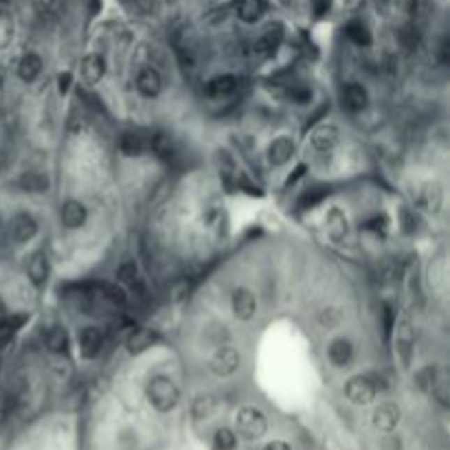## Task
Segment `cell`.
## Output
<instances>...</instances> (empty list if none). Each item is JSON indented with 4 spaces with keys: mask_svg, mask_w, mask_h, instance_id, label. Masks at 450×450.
Listing matches in <instances>:
<instances>
[{
    "mask_svg": "<svg viewBox=\"0 0 450 450\" xmlns=\"http://www.w3.org/2000/svg\"><path fill=\"white\" fill-rule=\"evenodd\" d=\"M145 396L158 413H170L180 402V389L170 376H152L145 384Z\"/></svg>",
    "mask_w": 450,
    "mask_h": 450,
    "instance_id": "obj_1",
    "label": "cell"
},
{
    "mask_svg": "<svg viewBox=\"0 0 450 450\" xmlns=\"http://www.w3.org/2000/svg\"><path fill=\"white\" fill-rule=\"evenodd\" d=\"M391 332H393L396 354L400 358V363H402V367H409L411 358H413V345H415V329H413V321L409 317V312L400 314V319L396 317Z\"/></svg>",
    "mask_w": 450,
    "mask_h": 450,
    "instance_id": "obj_2",
    "label": "cell"
},
{
    "mask_svg": "<svg viewBox=\"0 0 450 450\" xmlns=\"http://www.w3.org/2000/svg\"><path fill=\"white\" fill-rule=\"evenodd\" d=\"M268 428L266 415L255 409V407H244L239 409L235 415V433L244 440H260Z\"/></svg>",
    "mask_w": 450,
    "mask_h": 450,
    "instance_id": "obj_3",
    "label": "cell"
},
{
    "mask_svg": "<svg viewBox=\"0 0 450 450\" xmlns=\"http://www.w3.org/2000/svg\"><path fill=\"white\" fill-rule=\"evenodd\" d=\"M239 367V354L235 347H229V345H220V347L213 352L211 360H209V369H211L216 376H231Z\"/></svg>",
    "mask_w": 450,
    "mask_h": 450,
    "instance_id": "obj_4",
    "label": "cell"
},
{
    "mask_svg": "<svg viewBox=\"0 0 450 450\" xmlns=\"http://www.w3.org/2000/svg\"><path fill=\"white\" fill-rule=\"evenodd\" d=\"M378 393V387L367 376H354L345 384V396L352 404H369Z\"/></svg>",
    "mask_w": 450,
    "mask_h": 450,
    "instance_id": "obj_5",
    "label": "cell"
},
{
    "mask_svg": "<svg viewBox=\"0 0 450 450\" xmlns=\"http://www.w3.org/2000/svg\"><path fill=\"white\" fill-rule=\"evenodd\" d=\"M103 343H106V338H103V332L99 327L95 325H88L84 327L80 336H77V350H80V356L86 358V360H93L101 354L103 350Z\"/></svg>",
    "mask_w": 450,
    "mask_h": 450,
    "instance_id": "obj_6",
    "label": "cell"
},
{
    "mask_svg": "<svg viewBox=\"0 0 450 450\" xmlns=\"http://www.w3.org/2000/svg\"><path fill=\"white\" fill-rule=\"evenodd\" d=\"M281 42H283V27L279 22L270 24V27H266V31L255 40L253 51L257 57H270L281 47Z\"/></svg>",
    "mask_w": 450,
    "mask_h": 450,
    "instance_id": "obj_7",
    "label": "cell"
},
{
    "mask_svg": "<svg viewBox=\"0 0 450 450\" xmlns=\"http://www.w3.org/2000/svg\"><path fill=\"white\" fill-rule=\"evenodd\" d=\"M59 220H62V224L70 231L82 229L88 220V209L80 200H66V202H62V209H59Z\"/></svg>",
    "mask_w": 450,
    "mask_h": 450,
    "instance_id": "obj_8",
    "label": "cell"
},
{
    "mask_svg": "<svg viewBox=\"0 0 450 450\" xmlns=\"http://www.w3.org/2000/svg\"><path fill=\"white\" fill-rule=\"evenodd\" d=\"M106 75V59L97 53L86 55L80 62V77L86 86H95Z\"/></svg>",
    "mask_w": 450,
    "mask_h": 450,
    "instance_id": "obj_9",
    "label": "cell"
},
{
    "mask_svg": "<svg viewBox=\"0 0 450 450\" xmlns=\"http://www.w3.org/2000/svg\"><path fill=\"white\" fill-rule=\"evenodd\" d=\"M231 308L239 321H250L257 310V299L248 288H237L231 297Z\"/></svg>",
    "mask_w": 450,
    "mask_h": 450,
    "instance_id": "obj_10",
    "label": "cell"
},
{
    "mask_svg": "<svg viewBox=\"0 0 450 450\" xmlns=\"http://www.w3.org/2000/svg\"><path fill=\"white\" fill-rule=\"evenodd\" d=\"M340 99H343V108L350 110V112H363L369 103L367 88L363 84H356V82H352L343 88Z\"/></svg>",
    "mask_w": 450,
    "mask_h": 450,
    "instance_id": "obj_11",
    "label": "cell"
},
{
    "mask_svg": "<svg viewBox=\"0 0 450 450\" xmlns=\"http://www.w3.org/2000/svg\"><path fill=\"white\" fill-rule=\"evenodd\" d=\"M371 422H373V426H376L378 430L391 433V430L398 426V422H400V409H398V404H393V402H382L380 407L373 409Z\"/></svg>",
    "mask_w": 450,
    "mask_h": 450,
    "instance_id": "obj_12",
    "label": "cell"
},
{
    "mask_svg": "<svg viewBox=\"0 0 450 450\" xmlns=\"http://www.w3.org/2000/svg\"><path fill=\"white\" fill-rule=\"evenodd\" d=\"M137 90L143 97H158L163 90V77L154 66H145L137 75Z\"/></svg>",
    "mask_w": 450,
    "mask_h": 450,
    "instance_id": "obj_13",
    "label": "cell"
},
{
    "mask_svg": "<svg viewBox=\"0 0 450 450\" xmlns=\"http://www.w3.org/2000/svg\"><path fill=\"white\" fill-rule=\"evenodd\" d=\"M239 86V80L235 75H218V77L209 80L204 86V95L211 99H227L231 97Z\"/></svg>",
    "mask_w": 450,
    "mask_h": 450,
    "instance_id": "obj_14",
    "label": "cell"
},
{
    "mask_svg": "<svg viewBox=\"0 0 450 450\" xmlns=\"http://www.w3.org/2000/svg\"><path fill=\"white\" fill-rule=\"evenodd\" d=\"M27 277L31 279L33 286L42 288L44 283H47L49 279V257H47V253H33L31 257L27 260Z\"/></svg>",
    "mask_w": 450,
    "mask_h": 450,
    "instance_id": "obj_15",
    "label": "cell"
},
{
    "mask_svg": "<svg viewBox=\"0 0 450 450\" xmlns=\"http://www.w3.org/2000/svg\"><path fill=\"white\" fill-rule=\"evenodd\" d=\"M156 343H158L156 329L139 327V329H134V332L128 336L126 347H128V352H130V354H143V352H147L149 347H154Z\"/></svg>",
    "mask_w": 450,
    "mask_h": 450,
    "instance_id": "obj_16",
    "label": "cell"
},
{
    "mask_svg": "<svg viewBox=\"0 0 450 450\" xmlns=\"http://www.w3.org/2000/svg\"><path fill=\"white\" fill-rule=\"evenodd\" d=\"M325 231L327 235L334 239V242H343L350 233V224H347V216H345L338 207H332L325 216Z\"/></svg>",
    "mask_w": 450,
    "mask_h": 450,
    "instance_id": "obj_17",
    "label": "cell"
},
{
    "mask_svg": "<svg viewBox=\"0 0 450 450\" xmlns=\"http://www.w3.org/2000/svg\"><path fill=\"white\" fill-rule=\"evenodd\" d=\"M38 233V220L29 213H18L11 220V235L18 244H24L29 239H33Z\"/></svg>",
    "mask_w": 450,
    "mask_h": 450,
    "instance_id": "obj_18",
    "label": "cell"
},
{
    "mask_svg": "<svg viewBox=\"0 0 450 450\" xmlns=\"http://www.w3.org/2000/svg\"><path fill=\"white\" fill-rule=\"evenodd\" d=\"M292 156H294V141L290 137H277L268 145V160L273 163L275 167L286 165Z\"/></svg>",
    "mask_w": 450,
    "mask_h": 450,
    "instance_id": "obj_19",
    "label": "cell"
},
{
    "mask_svg": "<svg viewBox=\"0 0 450 450\" xmlns=\"http://www.w3.org/2000/svg\"><path fill=\"white\" fill-rule=\"evenodd\" d=\"M310 141H312V147L317 149V152H332L338 143V130L334 126L323 123L319 128H314Z\"/></svg>",
    "mask_w": 450,
    "mask_h": 450,
    "instance_id": "obj_20",
    "label": "cell"
},
{
    "mask_svg": "<svg viewBox=\"0 0 450 450\" xmlns=\"http://www.w3.org/2000/svg\"><path fill=\"white\" fill-rule=\"evenodd\" d=\"M327 358L332 360V365L336 367H345L352 363L354 358V345L347 338H334L332 343L327 345Z\"/></svg>",
    "mask_w": 450,
    "mask_h": 450,
    "instance_id": "obj_21",
    "label": "cell"
},
{
    "mask_svg": "<svg viewBox=\"0 0 450 450\" xmlns=\"http://www.w3.org/2000/svg\"><path fill=\"white\" fill-rule=\"evenodd\" d=\"M442 200H444L442 187L435 185V183H426L417 193V204L428 213H437L442 209Z\"/></svg>",
    "mask_w": 450,
    "mask_h": 450,
    "instance_id": "obj_22",
    "label": "cell"
},
{
    "mask_svg": "<svg viewBox=\"0 0 450 450\" xmlns=\"http://www.w3.org/2000/svg\"><path fill=\"white\" fill-rule=\"evenodd\" d=\"M237 18L246 22V24H253L262 20V16L266 13V0H237Z\"/></svg>",
    "mask_w": 450,
    "mask_h": 450,
    "instance_id": "obj_23",
    "label": "cell"
},
{
    "mask_svg": "<svg viewBox=\"0 0 450 450\" xmlns=\"http://www.w3.org/2000/svg\"><path fill=\"white\" fill-rule=\"evenodd\" d=\"M119 145V152L128 158H134V156H141L145 152V141L139 132H121V137L117 141Z\"/></svg>",
    "mask_w": 450,
    "mask_h": 450,
    "instance_id": "obj_24",
    "label": "cell"
},
{
    "mask_svg": "<svg viewBox=\"0 0 450 450\" xmlns=\"http://www.w3.org/2000/svg\"><path fill=\"white\" fill-rule=\"evenodd\" d=\"M42 57L38 53H24L22 59L18 62V77L27 84H31L38 80V75L42 73Z\"/></svg>",
    "mask_w": 450,
    "mask_h": 450,
    "instance_id": "obj_25",
    "label": "cell"
},
{
    "mask_svg": "<svg viewBox=\"0 0 450 450\" xmlns=\"http://www.w3.org/2000/svg\"><path fill=\"white\" fill-rule=\"evenodd\" d=\"M44 347L53 354H64L68 350V334L64 327L53 325L44 332Z\"/></svg>",
    "mask_w": 450,
    "mask_h": 450,
    "instance_id": "obj_26",
    "label": "cell"
},
{
    "mask_svg": "<svg viewBox=\"0 0 450 450\" xmlns=\"http://www.w3.org/2000/svg\"><path fill=\"white\" fill-rule=\"evenodd\" d=\"M152 149L160 160H167V163L178 156V145H176L174 137L172 134H165V132L156 134V137L152 139Z\"/></svg>",
    "mask_w": 450,
    "mask_h": 450,
    "instance_id": "obj_27",
    "label": "cell"
},
{
    "mask_svg": "<svg viewBox=\"0 0 450 450\" xmlns=\"http://www.w3.org/2000/svg\"><path fill=\"white\" fill-rule=\"evenodd\" d=\"M29 321L27 314H11V317H0V345H7L18 329Z\"/></svg>",
    "mask_w": 450,
    "mask_h": 450,
    "instance_id": "obj_28",
    "label": "cell"
},
{
    "mask_svg": "<svg viewBox=\"0 0 450 450\" xmlns=\"http://www.w3.org/2000/svg\"><path fill=\"white\" fill-rule=\"evenodd\" d=\"M327 196H329L327 185H312L301 193V196H299L297 204H299V209H314L317 204H321Z\"/></svg>",
    "mask_w": 450,
    "mask_h": 450,
    "instance_id": "obj_29",
    "label": "cell"
},
{
    "mask_svg": "<svg viewBox=\"0 0 450 450\" xmlns=\"http://www.w3.org/2000/svg\"><path fill=\"white\" fill-rule=\"evenodd\" d=\"M345 36H347L356 47H369L371 44V31L363 20H352L345 24Z\"/></svg>",
    "mask_w": 450,
    "mask_h": 450,
    "instance_id": "obj_30",
    "label": "cell"
},
{
    "mask_svg": "<svg viewBox=\"0 0 450 450\" xmlns=\"http://www.w3.org/2000/svg\"><path fill=\"white\" fill-rule=\"evenodd\" d=\"M16 36V24H13V16L9 11L0 9V49H7Z\"/></svg>",
    "mask_w": 450,
    "mask_h": 450,
    "instance_id": "obj_31",
    "label": "cell"
},
{
    "mask_svg": "<svg viewBox=\"0 0 450 450\" xmlns=\"http://www.w3.org/2000/svg\"><path fill=\"white\" fill-rule=\"evenodd\" d=\"M286 97H288L292 103H299V106H303V103H310V101H312V88H310L308 84H303V82L288 84Z\"/></svg>",
    "mask_w": 450,
    "mask_h": 450,
    "instance_id": "obj_32",
    "label": "cell"
},
{
    "mask_svg": "<svg viewBox=\"0 0 450 450\" xmlns=\"http://www.w3.org/2000/svg\"><path fill=\"white\" fill-rule=\"evenodd\" d=\"M235 444H237L235 430L222 426V428H218V430L213 433V448H216V450H233Z\"/></svg>",
    "mask_w": 450,
    "mask_h": 450,
    "instance_id": "obj_33",
    "label": "cell"
},
{
    "mask_svg": "<svg viewBox=\"0 0 450 450\" xmlns=\"http://www.w3.org/2000/svg\"><path fill=\"white\" fill-rule=\"evenodd\" d=\"M22 187L27 191H44L49 187V180L44 178L42 174H36V172H29L22 176Z\"/></svg>",
    "mask_w": 450,
    "mask_h": 450,
    "instance_id": "obj_34",
    "label": "cell"
},
{
    "mask_svg": "<svg viewBox=\"0 0 450 450\" xmlns=\"http://www.w3.org/2000/svg\"><path fill=\"white\" fill-rule=\"evenodd\" d=\"M213 411H216V400L213 398H198L196 400V404H193V415H196L198 419H202V417H211L213 415Z\"/></svg>",
    "mask_w": 450,
    "mask_h": 450,
    "instance_id": "obj_35",
    "label": "cell"
},
{
    "mask_svg": "<svg viewBox=\"0 0 450 450\" xmlns=\"http://www.w3.org/2000/svg\"><path fill=\"white\" fill-rule=\"evenodd\" d=\"M103 297H106V301H110L112 306H126V301H128L123 288H119V286H106L103 288Z\"/></svg>",
    "mask_w": 450,
    "mask_h": 450,
    "instance_id": "obj_36",
    "label": "cell"
},
{
    "mask_svg": "<svg viewBox=\"0 0 450 450\" xmlns=\"http://www.w3.org/2000/svg\"><path fill=\"white\" fill-rule=\"evenodd\" d=\"M137 275H139V270H137V264L134 262H126L121 268H119V281L130 283V286L137 283Z\"/></svg>",
    "mask_w": 450,
    "mask_h": 450,
    "instance_id": "obj_37",
    "label": "cell"
},
{
    "mask_svg": "<svg viewBox=\"0 0 450 450\" xmlns=\"http://www.w3.org/2000/svg\"><path fill=\"white\" fill-rule=\"evenodd\" d=\"M391 3V9L400 16H413L415 7H417V0H389Z\"/></svg>",
    "mask_w": 450,
    "mask_h": 450,
    "instance_id": "obj_38",
    "label": "cell"
},
{
    "mask_svg": "<svg viewBox=\"0 0 450 450\" xmlns=\"http://www.w3.org/2000/svg\"><path fill=\"white\" fill-rule=\"evenodd\" d=\"M11 411H13V396L5 391V389H0V424L11 415Z\"/></svg>",
    "mask_w": 450,
    "mask_h": 450,
    "instance_id": "obj_39",
    "label": "cell"
},
{
    "mask_svg": "<svg viewBox=\"0 0 450 450\" xmlns=\"http://www.w3.org/2000/svg\"><path fill=\"white\" fill-rule=\"evenodd\" d=\"M387 224H389L387 216H373L371 220H367V222L363 224V229L373 231V233H380V231H384V229H387Z\"/></svg>",
    "mask_w": 450,
    "mask_h": 450,
    "instance_id": "obj_40",
    "label": "cell"
},
{
    "mask_svg": "<svg viewBox=\"0 0 450 450\" xmlns=\"http://www.w3.org/2000/svg\"><path fill=\"white\" fill-rule=\"evenodd\" d=\"M134 3H137V9L145 13V16H152L156 11V0H134Z\"/></svg>",
    "mask_w": 450,
    "mask_h": 450,
    "instance_id": "obj_41",
    "label": "cell"
},
{
    "mask_svg": "<svg viewBox=\"0 0 450 450\" xmlns=\"http://www.w3.org/2000/svg\"><path fill=\"white\" fill-rule=\"evenodd\" d=\"M310 3H312L314 13H317V16L321 18V16H325V13L329 11V3H332V0H310Z\"/></svg>",
    "mask_w": 450,
    "mask_h": 450,
    "instance_id": "obj_42",
    "label": "cell"
},
{
    "mask_svg": "<svg viewBox=\"0 0 450 450\" xmlns=\"http://www.w3.org/2000/svg\"><path fill=\"white\" fill-rule=\"evenodd\" d=\"M70 80H73V77H70V73H62V75H59V77H57V86H59V93H62V95H64L66 90L70 88Z\"/></svg>",
    "mask_w": 450,
    "mask_h": 450,
    "instance_id": "obj_43",
    "label": "cell"
},
{
    "mask_svg": "<svg viewBox=\"0 0 450 450\" xmlns=\"http://www.w3.org/2000/svg\"><path fill=\"white\" fill-rule=\"evenodd\" d=\"M367 0H345V9L347 11H358V9H363L365 7Z\"/></svg>",
    "mask_w": 450,
    "mask_h": 450,
    "instance_id": "obj_44",
    "label": "cell"
},
{
    "mask_svg": "<svg viewBox=\"0 0 450 450\" xmlns=\"http://www.w3.org/2000/svg\"><path fill=\"white\" fill-rule=\"evenodd\" d=\"M264 450H290V446L286 444V442H270V444H266L264 446Z\"/></svg>",
    "mask_w": 450,
    "mask_h": 450,
    "instance_id": "obj_45",
    "label": "cell"
},
{
    "mask_svg": "<svg viewBox=\"0 0 450 450\" xmlns=\"http://www.w3.org/2000/svg\"><path fill=\"white\" fill-rule=\"evenodd\" d=\"M33 3H36L38 11H49L55 5V0H33Z\"/></svg>",
    "mask_w": 450,
    "mask_h": 450,
    "instance_id": "obj_46",
    "label": "cell"
}]
</instances>
